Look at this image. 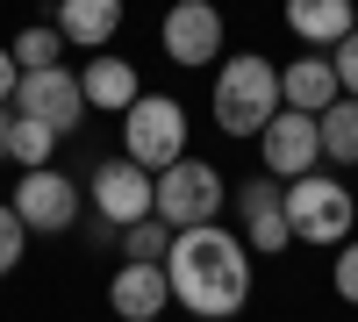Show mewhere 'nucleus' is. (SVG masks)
<instances>
[{
    "mask_svg": "<svg viewBox=\"0 0 358 322\" xmlns=\"http://www.w3.org/2000/svg\"><path fill=\"white\" fill-rule=\"evenodd\" d=\"M165 279H172V301L187 315L229 322L251 301V244L236 229H222V222H194L165 251Z\"/></svg>",
    "mask_w": 358,
    "mask_h": 322,
    "instance_id": "nucleus-1",
    "label": "nucleus"
},
{
    "mask_svg": "<svg viewBox=\"0 0 358 322\" xmlns=\"http://www.w3.org/2000/svg\"><path fill=\"white\" fill-rule=\"evenodd\" d=\"M287 101H280V65L258 50H236L215 65V129L222 136H258Z\"/></svg>",
    "mask_w": 358,
    "mask_h": 322,
    "instance_id": "nucleus-2",
    "label": "nucleus"
},
{
    "mask_svg": "<svg viewBox=\"0 0 358 322\" xmlns=\"http://www.w3.org/2000/svg\"><path fill=\"white\" fill-rule=\"evenodd\" d=\"M287 229L301 244H351V229H358L351 186L330 180V172H301V180H287Z\"/></svg>",
    "mask_w": 358,
    "mask_h": 322,
    "instance_id": "nucleus-3",
    "label": "nucleus"
},
{
    "mask_svg": "<svg viewBox=\"0 0 358 322\" xmlns=\"http://www.w3.org/2000/svg\"><path fill=\"white\" fill-rule=\"evenodd\" d=\"M86 208H94V222H115V229L158 215V172H143L129 151L122 158H101L94 180H86Z\"/></svg>",
    "mask_w": 358,
    "mask_h": 322,
    "instance_id": "nucleus-4",
    "label": "nucleus"
},
{
    "mask_svg": "<svg viewBox=\"0 0 358 322\" xmlns=\"http://www.w3.org/2000/svg\"><path fill=\"white\" fill-rule=\"evenodd\" d=\"M122 151L143 165V172H165L187 158V108L172 94H143L129 115H122Z\"/></svg>",
    "mask_w": 358,
    "mask_h": 322,
    "instance_id": "nucleus-5",
    "label": "nucleus"
},
{
    "mask_svg": "<svg viewBox=\"0 0 358 322\" xmlns=\"http://www.w3.org/2000/svg\"><path fill=\"white\" fill-rule=\"evenodd\" d=\"M15 215L29 222V237H65V229L86 215V186L57 165H29L15 180Z\"/></svg>",
    "mask_w": 358,
    "mask_h": 322,
    "instance_id": "nucleus-6",
    "label": "nucleus"
},
{
    "mask_svg": "<svg viewBox=\"0 0 358 322\" xmlns=\"http://www.w3.org/2000/svg\"><path fill=\"white\" fill-rule=\"evenodd\" d=\"M222 200H229V186H222V172L208 165V158H179V165L158 172V222H172V229L215 222Z\"/></svg>",
    "mask_w": 358,
    "mask_h": 322,
    "instance_id": "nucleus-7",
    "label": "nucleus"
},
{
    "mask_svg": "<svg viewBox=\"0 0 358 322\" xmlns=\"http://www.w3.org/2000/svg\"><path fill=\"white\" fill-rule=\"evenodd\" d=\"M15 115H29V122H43V129H57V136H72L79 122H86V86H79V72H65V65H43V72H22L15 79V101H8Z\"/></svg>",
    "mask_w": 358,
    "mask_h": 322,
    "instance_id": "nucleus-8",
    "label": "nucleus"
},
{
    "mask_svg": "<svg viewBox=\"0 0 358 322\" xmlns=\"http://www.w3.org/2000/svg\"><path fill=\"white\" fill-rule=\"evenodd\" d=\"M258 172H273V180L287 186V180H301V172H315L322 165V129H315V115H301V108H280L273 122L258 129Z\"/></svg>",
    "mask_w": 358,
    "mask_h": 322,
    "instance_id": "nucleus-9",
    "label": "nucleus"
},
{
    "mask_svg": "<svg viewBox=\"0 0 358 322\" xmlns=\"http://www.w3.org/2000/svg\"><path fill=\"white\" fill-rule=\"evenodd\" d=\"M158 43H165L172 65H187V72L215 65L222 57V8H208V0H172L165 22H158Z\"/></svg>",
    "mask_w": 358,
    "mask_h": 322,
    "instance_id": "nucleus-10",
    "label": "nucleus"
},
{
    "mask_svg": "<svg viewBox=\"0 0 358 322\" xmlns=\"http://www.w3.org/2000/svg\"><path fill=\"white\" fill-rule=\"evenodd\" d=\"M236 215H244V244L251 251H287L294 229H287V186L273 180V172H251L244 186H236Z\"/></svg>",
    "mask_w": 358,
    "mask_h": 322,
    "instance_id": "nucleus-11",
    "label": "nucleus"
},
{
    "mask_svg": "<svg viewBox=\"0 0 358 322\" xmlns=\"http://www.w3.org/2000/svg\"><path fill=\"white\" fill-rule=\"evenodd\" d=\"M79 86H86V108H108V115H129V108L143 101L136 65H129V57H115V50H94V57H86Z\"/></svg>",
    "mask_w": 358,
    "mask_h": 322,
    "instance_id": "nucleus-12",
    "label": "nucleus"
},
{
    "mask_svg": "<svg viewBox=\"0 0 358 322\" xmlns=\"http://www.w3.org/2000/svg\"><path fill=\"white\" fill-rule=\"evenodd\" d=\"M108 308H115V315H165V308H172V279H165V265L122 258V272L108 279Z\"/></svg>",
    "mask_w": 358,
    "mask_h": 322,
    "instance_id": "nucleus-13",
    "label": "nucleus"
},
{
    "mask_svg": "<svg viewBox=\"0 0 358 322\" xmlns=\"http://www.w3.org/2000/svg\"><path fill=\"white\" fill-rule=\"evenodd\" d=\"M287 29L315 50H337L358 29V15H351V0H287Z\"/></svg>",
    "mask_w": 358,
    "mask_h": 322,
    "instance_id": "nucleus-14",
    "label": "nucleus"
},
{
    "mask_svg": "<svg viewBox=\"0 0 358 322\" xmlns=\"http://www.w3.org/2000/svg\"><path fill=\"white\" fill-rule=\"evenodd\" d=\"M280 101H287V108H301V115H322L330 101H344L337 65H330V57H294V65L280 72Z\"/></svg>",
    "mask_w": 358,
    "mask_h": 322,
    "instance_id": "nucleus-15",
    "label": "nucleus"
},
{
    "mask_svg": "<svg viewBox=\"0 0 358 322\" xmlns=\"http://www.w3.org/2000/svg\"><path fill=\"white\" fill-rule=\"evenodd\" d=\"M57 29L79 50H108L122 29V0H57Z\"/></svg>",
    "mask_w": 358,
    "mask_h": 322,
    "instance_id": "nucleus-16",
    "label": "nucleus"
},
{
    "mask_svg": "<svg viewBox=\"0 0 358 322\" xmlns=\"http://www.w3.org/2000/svg\"><path fill=\"white\" fill-rule=\"evenodd\" d=\"M315 129H322V165H358V101H330L315 115Z\"/></svg>",
    "mask_w": 358,
    "mask_h": 322,
    "instance_id": "nucleus-17",
    "label": "nucleus"
},
{
    "mask_svg": "<svg viewBox=\"0 0 358 322\" xmlns=\"http://www.w3.org/2000/svg\"><path fill=\"white\" fill-rule=\"evenodd\" d=\"M8 50H15V65H22V72H43V65H65V50H72V43H65V29H57V22H36V29H22Z\"/></svg>",
    "mask_w": 358,
    "mask_h": 322,
    "instance_id": "nucleus-18",
    "label": "nucleus"
},
{
    "mask_svg": "<svg viewBox=\"0 0 358 322\" xmlns=\"http://www.w3.org/2000/svg\"><path fill=\"white\" fill-rule=\"evenodd\" d=\"M172 237H179L172 222H158V215H143V222H129V229H122V258H143V265H165V251H172Z\"/></svg>",
    "mask_w": 358,
    "mask_h": 322,
    "instance_id": "nucleus-19",
    "label": "nucleus"
},
{
    "mask_svg": "<svg viewBox=\"0 0 358 322\" xmlns=\"http://www.w3.org/2000/svg\"><path fill=\"white\" fill-rule=\"evenodd\" d=\"M50 151H57V129L15 115V165H50Z\"/></svg>",
    "mask_w": 358,
    "mask_h": 322,
    "instance_id": "nucleus-20",
    "label": "nucleus"
},
{
    "mask_svg": "<svg viewBox=\"0 0 358 322\" xmlns=\"http://www.w3.org/2000/svg\"><path fill=\"white\" fill-rule=\"evenodd\" d=\"M22 251H29V222L15 215V200H0V279L22 265Z\"/></svg>",
    "mask_w": 358,
    "mask_h": 322,
    "instance_id": "nucleus-21",
    "label": "nucleus"
},
{
    "mask_svg": "<svg viewBox=\"0 0 358 322\" xmlns=\"http://www.w3.org/2000/svg\"><path fill=\"white\" fill-rule=\"evenodd\" d=\"M330 65H337V86H344V94L358 101V29H351V36L330 50Z\"/></svg>",
    "mask_w": 358,
    "mask_h": 322,
    "instance_id": "nucleus-22",
    "label": "nucleus"
},
{
    "mask_svg": "<svg viewBox=\"0 0 358 322\" xmlns=\"http://www.w3.org/2000/svg\"><path fill=\"white\" fill-rule=\"evenodd\" d=\"M330 279H337V294L358 308V237H351V244H337V272H330Z\"/></svg>",
    "mask_w": 358,
    "mask_h": 322,
    "instance_id": "nucleus-23",
    "label": "nucleus"
},
{
    "mask_svg": "<svg viewBox=\"0 0 358 322\" xmlns=\"http://www.w3.org/2000/svg\"><path fill=\"white\" fill-rule=\"evenodd\" d=\"M15 79H22V65H15V50H8V43H0V108H8V101H15Z\"/></svg>",
    "mask_w": 358,
    "mask_h": 322,
    "instance_id": "nucleus-24",
    "label": "nucleus"
},
{
    "mask_svg": "<svg viewBox=\"0 0 358 322\" xmlns=\"http://www.w3.org/2000/svg\"><path fill=\"white\" fill-rule=\"evenodd\" d=\"M0 158H15V108H0Z\"/></svg>",
    "mask_w": 358,
    "mask_h": 322,
    "instance_id": "nucleus-25",
    "label": "nucleus"
},
{
    "mask_svg": "<svg viewBox=\"0 0 358 322\" xmlns=\"http://www.w3.org/2000/svg\"><path fill=\"white\" fill-rule=\"evenodd\" d=\"M122 322H158V315H122Z\"/></svg>",
    "mask_w": 358,
    "mask_h": 322,
    "instance_id": "nucleus-26",
    "label": "nucleus"
},
{
    "mask_svg": "<svg viewBox=\"0 0 358 322\" xmlns=\"http://www.w3.org/2000/svg\"><path fill=\"white\" fill-rule=\"evenodd\" d=\"M187 322H208V315H187Z\"/></svg>",
    "mask_w": 358,
    "mask_h": 322,
    "instance_id": "nucleus-27",
    "label": "nucleus"
}]
</instances>
